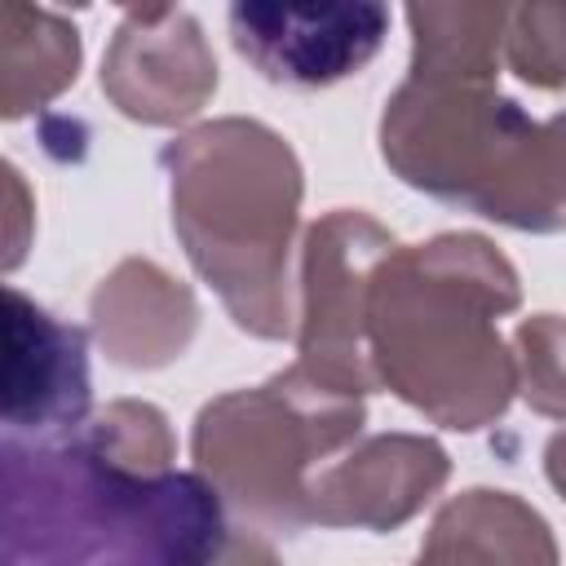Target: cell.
Masks as SVG:
<instances>
[{
	"label": "cell",
	"instance_id": "4fadbf2b",
	"mask_svg": "<svg viewBox=\"0 0 566 566\" xmlns=\"http://www.w3.org/2000/svg\"><path fill=\"white\" fill-rule=\"evenodd\" d=\"M562 31H566L562 4H509L504 53L526 84L539 88L562 84Z\"/></svg>",
	"mask_w": 566,
	"mask_h": 566
},
{
	"label": "cell",
	"instance_id": "6da1fadb",
	"mask_svg": "<svg viewBox=\"0 0 566 566\" xmlns=\"http://www.w3.org/2000/svg\"><path fill=\"white\" fill-rule=\"evenodd\" d=\"M212 482L172 469L168 420L115 402L62 438L0 433V566H217Z\"/></svg>",
	"mask_w": 566,
	"mask_h": 566
},
{
	"label": "cell",
	"instance_id": "9a60e30c",
	"mask_svg": "<svg viewBox=\"0 0 566 566\" xmlns=\"http://www.w3.org/2000/svg\"><path fill=\"white\" fill-rule=\"evenodd\" d=\"M248 562H252V548H248V553H243V557H239L234 566H248ZM217 566H221V557H217ZM256 566H274V557H270V553L261 548V553H256Z\"/></svg>",
	"mask_w": 566,
	"mask_h": 566
},
{
	"label": "cell",
	"instance_id": "ba28073f",
	"mask_svg": "<svg viewBox=\"0 0 566 566\" xmlns=\"http://www.w3.org/2000/svg\"><path fill=\"white\" fill-rule=\"evenodd\" d=\"M389 31V9L354 4H230V40L270 84L323 88L363 71Z\"/></svg>",
	"mask_w": 566,
	"mask_h": 566
},
{
	"label": "cell",
	"instance_id": "52a82bcc",
	"mask_svg": "<svg viewBox=\"0 0 566 566\" xmlns=\"http://www.w3.org/2000/svg\"><path fill=\"white\" fill-rule=\"evenodd\" d=\"M88 402L84 332L0 283V429L13 438H62L88 420Z\"/></svg>",
	"mask_w": 566,
	"mask_h": 566
},
{
	"label": "cell",
	"instance_id": "8992f818",
	"mask_svg": "<svg viewBox=\"0 0 566 566\" xmlns=\"http://www.w3.org/2000/svg\"><path fill=\"white\" fill-rule=\"evenodd\" d=\"M389 252V234L363 212H332L310 230L305 248V318H301V371L332 394H367L376 385L363 349L367 279Z\"/></svg>",
	"mask_w": 566,
	"mask_h": 566
},
{
	"label": "cell",
	"instance_id": "3957f363",
	"mask_svg": "<svg viewBox=\"0 0 566 566\" xmlns=\"http://www.w3.org/2000/svg\"><path fill=\"white\" fill-rule=\"evenodd\" d=\"M164 164L172 172V226L190 261L217 283L239 327L283 336V270L301 199L287 142L252 119H217L172 142Z\"/></svg>",
	"mask_w": 566,
	"mask_h": 566
},
{
	"label": "cell",
	"instance_id": "7c38bea8",
	"mask_svg": "<svg viewBox=\"0 0 566 566\" xmlns=\"http://www.w3.org/2000/svg\"><path fill=\"white\" fill-rule=\"evenodd\" d=\"M80 71L71 18L35 4H0V115H27L57 97Z\"/></svg>",
	"mask_w": 566,
	"mask_h": 566
},
{
	"label": "cell",
	"instance_id": "9c48e42d",
	"mask_svg": "<svg viewBox=\"0 0 566 566\" xmlns=\"http://www.w3.org/2000/svg\"><path fill=\"white\" fill-rule=\"evenodd\" d=\"M102 88L133 119L177 124L195 115L217 88V62L186 9H124L102 66Z\"/></svg>",
	"mask_w": 566,
	"mask_h": 566
},
{
	"label": "cell",
	"instance_id": "7a4b0ae2",
	"mask_svg": "<svg viewBox=\"0 0 566 566\" xmlns=\"http://www.w3.org/2000/svg\"><path fill=\"white\" fill-rule=\"evenodd\" d=\"M517 305L509 261L473 234H442L385 256L367 279L363 332L371 376L451 429H478L504 411L513 367L495 314Z\"/></svg>",
	"mask_w": 566,
	"mask_h": 566
},
{
	"label": "cell",
	"instance_id": "8fae6325",
	"mask_svg": "<svg viewBox=\"0 0 566 566\" xmlns=\"http://www.w3.org/2000/svg\"><path fill=\"white\" fill-rule=\"evenodd\" d=\"M548 526L504 491H469L451 500L416 566H553Z\"/></svg>",
	"mask_w": 566,
	"mask_h": 566
},
{
	"label": "cell",
	"instance_id": "5bb4252c",
	"mask_svg": "<svg viewBox=\"0 0 566 566\" xmlns=\"http://www.w3.org/2000/svg\"><path fill=\"white\" fill-rule=\"evenodd\" d=\"M27 239H31V195L18 168L0 159V270H13L22 261Z\"/></svg>",
	"mask_w": 566,
	"mask_h": 566
},
{
	"label": "cell",
	"instance_id": "277c9868",
	"mask_svg": "<svg viewBox=\"0 0 566 566\" xmlns=\"http://www.w3.org/2000/svg\"><path fill=\"white\" fill-rule=\"evenodd\" d=\"M380 142L402 181L429 195L509 226L553 230L562 221L557 115L535 124L517 102L500 97L491 80L407 75L385 102Z\"/></svg>",
	"mask_w": 566,
	"mask_h": 566
},
{
	"label": "cell",
	"instance_id": "5b68a950",
	"mask_svg": "<svg viewBox=\"0 0 566 566\" xmlns=\"http://www.w3.org/2000/svg\"><path fill=\"white\" fill-rule=\"evenodd\" d=\"M363 407L301 371H287L252 394H230L203 407L195 429L199 469L217 495L243 513L296 531L305 522V464L358 433Z\"/></svg>",
	"mask_w": 566,
	"mask_h": 566
},
{
	"label": "cell",
	"instance_id": "30bf717a",
	"mask_svg": "<svg viewBox=\"0 0 566 566\" xmlns=\"http://www.w3.org/2000/svg\"><path fill=\"white\" fill-rule=\"evenodd\" d=\"M447 478V455L424 438H376L305 486V522L394 526Z\"/></svg>",
	"mask_w": 566,
	"mask_h": 566
}]
</instances>
